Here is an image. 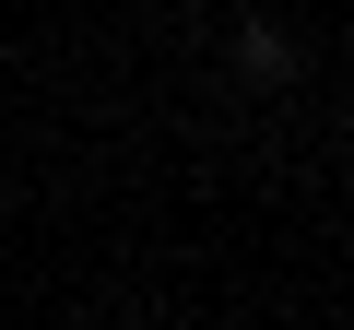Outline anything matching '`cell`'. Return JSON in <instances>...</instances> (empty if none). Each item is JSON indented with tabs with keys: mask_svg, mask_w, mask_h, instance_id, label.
<instances>
[{
	"mask_svg": "<svg viewBox=\"0 0 354 330\" xmlns=\"http://www.w3.org/2000/svg\"><path fill=\"white\" fill-rule=\"evenodd\" d=\"M295 71H307V48H295L283 24H248V36H236V83H248V95H272V83H295Z\"/></svg>",
	"mask_w": 354,
	"mask_h": 330,
	"instance_id": "obj_1",
	"label": "cell"
},
{
	"mask_svg": "<svg viewBox=\"0 0 354 330\" xmlns=\"http://www.w3.org/2000/svg\"><path fill=\"white\" fill-rule=\"evenodd\" d=\"M165 12H201V0H165Z\"/></svg>",
	"mask_w": 354,
	"mask_h": 330,
	"instance_id": "obj_2",
	"label": "cell"
}]
</instances>
